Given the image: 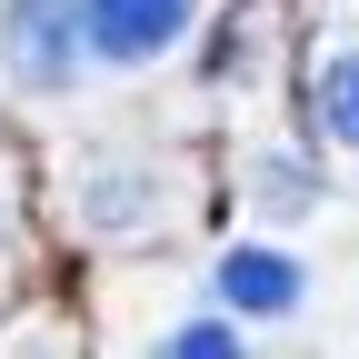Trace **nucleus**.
Wrapping results in <instances>:
<instances>
[{"label": "nucleus", "mask_w": 359, "mask_h": 359, "mask_svg": "<svg viewBox=\"0 0 359 359\" xmlns=\"http://www.w3.org/2000/svg\"><path fill=\"white\" fill-rule=\"evenodd\" d=\"M0 80L20 90V100H70L90 80L80 0H0Z\"/></svg>", "instance_id": "1"}, {"label": "nucleus", "mask_w": 359, "mask_h": 359, "mask_svg": "<svg viewBox=\"0 0 359 359\" xmlns=\"http://www.w3.org/2000/svg\"><path fill=\"white\" fill-rule=\"evenodd\" d=\"M80 30H90V60L150 70L200 30V0H80Z\"/></svg>", "instance_id": "2"}, {"label": "nucleus", "mask_w": 359, "mask_h": 359, "mask_svg": "<svg viewBox=\"0 0 359 359\" xmlns=\"http://www.w3.org/2000/svg\"><path fill=\"white\" fill-rule=\"evenodd\" d=\"M210 280H219V309H230V320H290V309L309 299L299 259H290V250H269V240H230Z\"/></svg>", "instance_id": "3"}, {"label": "nucleus", "mask_w": 359, "mask_h": 359, "mask_svg": "<svg viewBox=\"0 0 359 359\" xmlns=\"http://www.w3.org/2000/svg\"><path fill=\"white\" fill-rule=\"evenodd\" d=\"M309 120H320L330 150H359V40L320 50V70H309Z\"/></svg>", "instance_id": "4"}, {"label": "nucleus", "mask_w": 359, "mask_h": 359, "mask_svg": "<svg viewBox=\"0 0 359 359\" xmlns=\"http://www.w3.org/2000/svg\"><path fill=\"white\" fill-rule=\"evenodd\" d=\"M160 210H170V190H160L150 170H140V180L100 170V180L80 190V219H90V230H130V219H160Z\"/></svg>", "instance_id": "5"}, {"label": "nucleus", "mask_w": 359, "mask_h": 359, "mask_svg": "<svg viewBox=\"0 0 359 359\" xmlns=\"http://www.w3.org/2000/svg\"><path fill=\"white\" fill-rule=\"evenodd\" d=\"M160 349H170V359H240L250 330H230V309H200V320H170Z\"/></svg>", "instance_id": "6"}, {"label": "nucleus", "mask_w": 359, "mask_h": 359, "mask_svg": "<svg viewBox=\"0 0 359 359\" xmlns=\"http://www.w3.org/2000/svg\"><path fill=\"white\" fill-rule=\"evenodd\" d=\"M259 200H269V210H320V170H299V160L269 150V160H259Z\"/></svg>", "instance_id": "7"}, {"label": "nucleus", "mask_w": 359, "mask_h": 359, "mask_svg": "<svg viewBox=\"0 0 359 359\" xmlns=\"http://www.w3.org/2000/svg\"><path fill=\"white\" fill-rule=\"evenodd\" d=\"M0 259H11V210H0Z\"/></svg>", "instance_id": "8"}]
</instances>
